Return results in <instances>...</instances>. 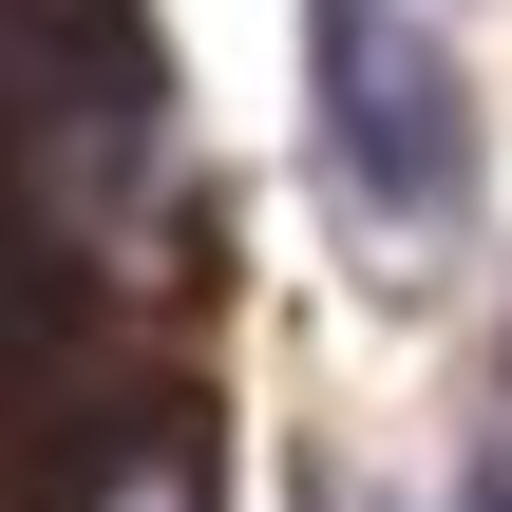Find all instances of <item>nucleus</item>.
<instances>
[{
    "mask_svg": "<svg viewBox=\"0 0 512 512\" xmlns=\"http://www.w3.org/2000/svg\"><path fill=\"white\" fill-rule=\"evenodd\" d=\"M304 57H323V190L361 247H456L475 228V95H456V38L437 0H304Z\"/></svg>",
    "mask_w": 512,
    "mask_h": 512,
    "instance_id": "1",
    "label": "nucleus"
},
{
    "mask_svg": "<svg viewBox=\"0 0 512 512\" xmlns=\"http://www.w3.org/2000/svg\"><path fill=\"white\" fill-rule=\"evenodd\" d=\"M76 512H209V437H190V418H133V456H114Z\"/></svg>",
    "mask_w": 512,
    "mask_h": 512,
    "instance_id": "2",
    "label": "nucleus"
},
{
    "mask_svg": "<svg viewBox=\"0 0 512 512\" xmlns=\"http://www.w3.org/2000/svg\"><path fill=\"white\" fill-rule=\"evenodd\" d=\"M57 38H76V0H0V133H19V95H38Z\"/></svg>",
    "mask_w": 512,
    "mask_h": 512,
    "instance_id": "3",
    "label": "nucleus"
},
{
    "mask_svg": "<svg viewBox=\"0 0 512 512\" xmlns=\"http://www.w3.org/2000/svg\"><path fill=\"white\" fill-rule=\"evenodd\" d=\"M475 512H512V437H494V456H475Z\"/></svg>",
    "mask_w": 512,
    "mask_h": 512,
    "instance_id": "4",
    "label": "nucleus"
}]
</instances>
